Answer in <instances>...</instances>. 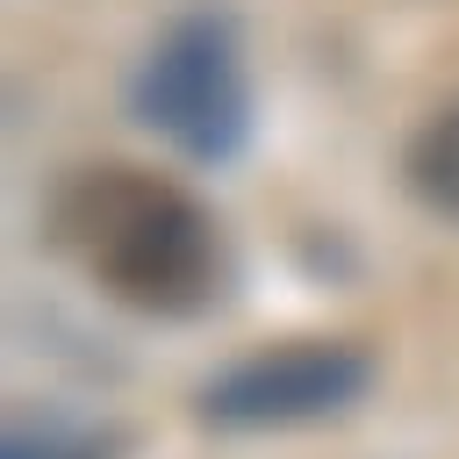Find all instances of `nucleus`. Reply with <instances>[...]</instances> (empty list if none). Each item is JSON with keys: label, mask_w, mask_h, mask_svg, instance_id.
<instances>
[{"label": "nucleus", "mask_w": 459, "mask_h": 459, "mask_svg": "<svg viewBox=\"0 0 459 459\" xmlns=\"http://www.w3.org/2000/svg\"><path fill=\"white\" fill-rule=\"evenodd\" d=\"M129 108L143 129H158L179 158L222 165L251 136V72L244 43L222 14H179L136 65Z\"/></svg>", "instance_id": "f03ea898"}, {"label": "nucleus", "mask_w": 459, "mask_h": 459, "mask_svg": "<svg viewBox=\"0 0 459 459\" xmlns=\"http://www.w3.org/2000/svg\"><path fill=\"white\" fill-rule=\"evenodd\" d=\"M409 194H416L430 215L459 222V100H445V108L409 136Z\"/></svg>", "instance_id": "20e7f679"}, {"label": "nucleus", "mask_w": 459, "mask_h": 459, "mask_svg": "<svg viewBox=\"0 0 459 459\" xmlns=\"http://www.w3.org/2000/svg\"><path fill=\"white\" fill-rule=\"evenodd\" d=\"M373 359L344 337H287L265 344L237 366H222L201 387V416L222 430H287V423H316L337 416L366 394Z\"/></svg>", "instance_id": "7ed1b4c3"}, {"label": "nucleus", "mask_w": 459, "mask_h": 459, "mask_svg": "<svg viewBox=\"0 0 459 459\" xmlns=\"http://www.w3.org/2000/svg\"><path fill=\"white\" fill-rule=\"evenodd\" d=\"M57 244L93 273L100 294L143 316H194L222 280L208 208L136 165H86L50 208Z\"/></svg>", "instance_id": "f257e3e1"}, {"label": "nucleus", "mask_w": 459, "mask_h": 459, "mask_svg": "<svg viewBox=\"0 0 459 459\" xmlns=\"http://www.w3.org/2000/svg\"><path fill=\"white\" fill-rule=\"evenodd\" d=\"M7 459H93V452H79L50 430H7Z\"/></svg>", "instance_id": "39448f33"}]
</instances>
